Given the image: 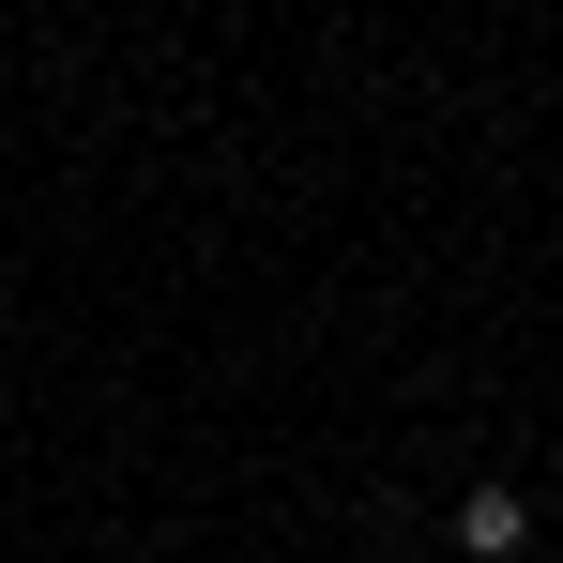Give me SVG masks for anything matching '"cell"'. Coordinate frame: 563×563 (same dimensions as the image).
<instances>
[{
  "label": "cell",
  "instance_id": "7a4b0ae2",
  "mask_svg": "<svg viewBox=\"0 0 563 563\" xmlns=\"http://www.w3.org/2000/svg\"><path fill=\"white\" fill-rule=\"evenodd\" d=\"M153 563H168V549H153Z\"/></svg>",
  "mask_w": 563,
  "mask_h": 563
},
{
  "label": "cell",
  "instance_id": "6da1fadb",
  "mask_svg": "<svg viewBox=\"0 0 563 563\" xmlns=\"http://www.w3.org/2000/svg\"><path fill=\"white\" fill-rule=\"evenodd\" d=\"M457 549L472 563H518V549H533V503H518V487H472V503H457Z\"/></svg>",
  "mask_w": 563,
  "mask_h": 563
}]
</instances>
